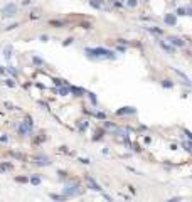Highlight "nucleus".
<instances>
[{
	"label": "nucleus",
	"instance_id": "obj_1",
	"mask_svg": "<svg viewBox=\"0 0 192 202\" xmlns=\"http://www.w3.org/2000/svg\"><path fill=\"white\" fill-rule=\"evenodd\" d=\"M86 52L89 54V56H96L98 59H110V57H113V52L108 49H101V47H98V49H86Z\"/></svg>",
	"mask_w": 192,
	"mask_h": 202
},
{
	"label": "nucleus",
	"instance_id": "obj_2",
	"mask_svg": "<svg viewBox=\"0 0 192 202\" xmlns=\"http://www.w3.org/2000/svg\"><path fill=\"white\" fill-rule=\"evenodd\" d=\"M14 14H17V7L14 4H7L4 9H2V15L4 17H12Z\"/></svg>",
	"mask_w": 192,
	"mask_h": 202
},
{
	"label": "nucleus",
	"instance_id": "obj_3",
	"mask_svg": "<svg viewBox=\"0 0 192 202\" xmlns=\"http://www.w3.org/2000/svg\"><path fill=\"white\" fill-rule=\"evenodd\" d=\"M30 128H32V120H27L24 125H20V126H19V131H20L22 135H29Z\"/></svg>",
	"mask_w": 192,
	"mask_h": 202
},
{
	"label": "nucleus",
	"instance_id": "obj_4",
	"mask_svg": "<svg viewBox=\"0 0 192 202\" xmlns=\"http://www.w3.org/2000/svg\"><path fill=\"white\" fill-rule=\"evenodd\" d=\"M169 40H170L174 45H179V47H182V45H184V40H182L180 37H169Z\"/></svg>",
	"mask_w": 192,
	"mask_h": 202
},
{
	"label": "nucleus",
	"instance_id": "obj_5",
	"mask_svg": "<svg viewBox=\"0 0 192 202\" xmlns=\"http://www.w3.org/2000/svg\"><path fill=\"white\" fill-rule=\"evenodd\" d=\"M88 182H89V185L93 187V189H94V190H101V187H100V185L96 184V182H94L93 179H91V177H88Z\"/></svg>",
	"mask_w": 192,
	"mask_h": 202
},
{
	"label": "nucleus",
	"instance_id": "obj_6",
	"mask_svg": "<svg viewBox=\"0 0 192 202\" xmlns=\"http://www.w3.org/2000/svg\"><path fill=\"white\" fill-rule=\"evenodd\" d=\"M165 22L170 24V25H174V24H175V17L174 15H165Z\"/></svg>",
	"mask_w": 192,
	"mask_h": 202
},
{
	"label": "nucleus",
	"instance_id": "obj_7",
	"mask_svg": "<svg viewBox=\"0 0 192 202\" xmlns=\"http://www.w3.org/2000/svg\"><path fill=\"white\" fill-rule=\"evenodd\" d=\"M89 4L94 7V9H100V7H101V4H100V2H96V0H89Z\"/></svg>",
	"mask_w": 192,
	"mask_h": 202
},
{
	"label": "nucleus",
	"instance_id": "obj_8",
	"mask_svg": "<svg viewBox=\"0 0 192 202\" xmlns=\"http://www.w3.org/2000/svg\"><path fill=\"white\" fill-rule=\"evenodd\" d=\"M177 15H185V10H184V9H179V10H177Z\"/></svg>",
	"mask_w": 192,
	"mask_h": 202
},
{
	"label": "nucleus",
	"instance_id": "obj_9",
	"mask_svg": "<svg viewBox=\"0 0 192 202\" xmlns=\"http://www.w3.org/2000/svg\"><path fill=\"white\" fill-rule=\"evenodd\" d=\"M128 5H130V7H135L136 5V0H128Z\"/></svg>",
	"mask_w": 192,
	"mask_h": 202
},
{
	"label": "nucleus",
	"instance_id": "obj_10",
	"mask_svg": "<svg viewBox=\"0 0 192 202\" xmlns=\"http://www.w3.org/2000/svg\"><path fill=\"white\" fill-rule=\"evenodd\" d=\"M30 182H32V184H39V182H40V180H39V179H37V177H34V179H30Z\"/></svg>",
	"mask_w": 192,
	"mask_h": 202
},
{
	"label": "nucleus",
	"instance_id": "obj_11",
	"mask_svg": "<svg viewBox=\"0 0 192 202\" xmlns=\"http://www.w3.org/2000/svg\"><path fill=\"white\" fill-rule=\"evenodd\" d=\"M34 62H35V64H42V61H40L39 57H34Z\"/></svg>",
	"mask_w": 192,
	"mask_h": 202
},
{
	"label": "nucleus",
	"instance_id": "obj_12",
	"mask_svg": "<svg viewBox=\"0 0 192 202\" xmlns=\"http://www.w3.org/2000/svg\"><path fill=\"white\" fill-rule=\"evenodd\" d=\"M177 200H179V199H172V200H169V202H177Z\"/></svg>",
	"mask_w": 192,
	"mask_h": 202
}]
</instances>
